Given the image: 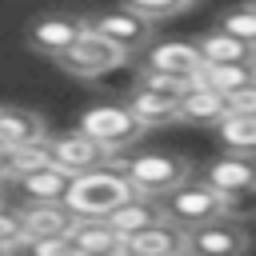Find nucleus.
Masks as SVG:
<instances>
[{
    "mask_svg": "<svg viewBox=\"0 0 256 256\" xmlns=\"http://www.w3.org/2000/svg\"><path fill=\"white\" fill-rule=\"evenodd\" d=\"M136 192H132V184L124 180L120 168H96V172H84V176L72 180V188L64 196V208L76 220H108Z\"/></svg>",
    "mask_w": 256,
    "mask_h": 256,
    "instance_id": "obj_1",
    "label": "nucleus"
},
{
    "mask_svg": "<svg viewBox=\"0 0 256 256\" xmlns=\"http://www.w3.org/2000/svg\"><path fill=\"white\" fill-rule=\"evenodd\" d=\"M144 72H148V76L176 80V84H200V76H204V60H200L196 44L164 40V44L148 48V56H144Z\"/></svg>",
    "mask_w": 256,
    "mask_h": 256,
    "instance_id": "obj_6",
    "label": "nucleus"
},
{
    "mask_svg": "<svg viewBox=\"0 0 256 256\" xmlns=\"http://www.w3.org/2000/svg\"><path fill=\"white\" fill-rule=\"evenodd\" d=\"M20 216H24L28 240H56V236H68L76 224V216L64 204H24Z\"/></svg>",
    "mask_w": 256,
    "mask_h": 256,
    "instance_id": "obj_17",
    "label": "nucleus"
},
{
    "mask_svg": "<svg viewBox=\"0 0 256 256\" xmlns=\"http://www.w3.org/2000/svg\"><path fill=\"white\" fill-rule=\"evenodd\" d=\"M200 84L212 88L220 100H228V96H236V92H244V88L256 84V68H204Z\"/></svg>",
    "mask_w": 256,
    "mask_h": 256,
    "instance_id": "obj_22",
    "label": "nucleus"
},
{
    "mask_svg": "<svg viewBox=\"0 0 256 256\" xmlns=\"http://www.w3.org/2000/svg\"><path fill=\"white\" fill-rule=\"evenodd\" d=\"M216 128H220V144L228 148V156H256V120L224 116Z\"/></svg>",
    "mask_w": 256,
    "mask_h": 256,
    "instance_id": "obj_21",
    "label": "nucleus"
},
{
    "mask_svg": "<svg viewBox=\"0 0 256 256\" xmlns=\"http://www.w3.org/2000/svg\"><path fill=\"white\" fill-rule=\"evenodd\" d=\"M216 32L236 36V40H244V44H252V48H256V8H252V4L228 8V12L216 20Z\"/></svg>",
    "mask_w": 256,
    "mask_h": 256,
    "instance_id": "obj_23",
    "label": "nucleus"
},
{
    "mask_svg": "<svg viewBox=\"0 0 256 256\" xmlns=\"http://www.w3.org/2000/svg\"><path fill=\"white\" fill-rule=\"evenodd\" d=\"M80 36H84V20H76V16H40L36 24H28V44L52 60L72 52Z\"/></svg>",
    "mask_w": 256,
    "mask_h": 256,
    "instance_id": "obj_10",
    "label": "nucleus"
},
{
    "mask_svg": "<svg viewBox=\"0 0 256 256\" xmlns=\"http://www.w3.org/2000/svg\"><path fill=\"white\" fill-rule=\"evenodd\" d=\"M48 156H52V164H56L60 172H68L72 180L84 176V172L108 168V160H112L104 148H96V144H92L88 136H80V132H68V136L48 140Z\"/></svg>",
    "mask_w": 256,
    "mask_h": 256,
    "instance_id": "obj_7",
    "label": "nucleus"
},
{
    "mask_svg": "<svg viewBox=\"0 0 256 256\" xmlns=\"http://www.w3.org/2000/svg\"><path fill=\"white\" fill-rule=\"evenodd\" d=\"M16 188L24 192L28 204H64V196H68V188H72V176L60 172L56 164H44V168L20 176Z\"/></svg>",
    "mask_w": 256,
    "mask_h": 256,
    "instance_id": "obj_16",
    "label": "nucleus"
},
{
    "mask_svg": "<svg viewBox=\"0 0 256 256\" xmlns=\"http://www.w3.org/2000/svg\"><path fill=\"white\" fill-rule=\"evenodd\" d=\"M180 120H192V124H220L224 120V100L204 88V84H192L180 100Z\"/></svg>",
    "mask_w": 256,
    "mask_h": 256,
    "instance_id": "obj_20",
    "label": "nucleus"
},
{
    "mask_svg": "<svg viewBox=\"0 0 256 256\" xmlns=\"http://www.w3.org/2000/svg\"><path fill=\"white\" fill-rule=\"evenodd\" d=\"M124 60H128V56H124L120 48H112L104 36H96V32L84 28V36L76 40V48L60 56V68H64L68 76H80V80H100V76L116 72Z\"/></svg>",
    "mask_w": 256,
    "mask_h": 256,
    "instance_id": "obj_5",
    "label": "nucleus"
},
{
    "mask_svg": "<svg viewBox=\"0 0 256 256\" xmlns=\"http://www.w3.org/2000/svg\"><path fill=\"white\" fill-rule=\"evenodd\" d=\"M4 156H8V148H4V140H0V164H4Z\"/></svg>",
    "mask_w": 256,
    "mask_h": 256,
    "instance_id": "obj_29",
    "label": "nucleus"
},
{
    "mask_svg": "<svg viewBox=\"0 0 256 256\" xmlns=\"http://www.w3.org/2000/svg\"><path fill=\"white\" fill-rule=\"evenodd\" d=\"M108 224L128 240V236H140V232H148V228H156V224H164V212H160V204L156 200H144V196H132L128 204H120L112 216H108Z\"/></svg>",
    "mask_w": 256,
    "mask_h": 256,
    "instance_id": "obj_18",
    "label": "nucleus"
},
{
    "mask_svg": "<svg viewBox=\"0 0 256 256\" xmlns=\"http://www.w3.org/2000/svg\"><path fill=\"white\" fill-rule=\"evenodd\" d=\"M84 28L88 32H96V36H104L112 48H120L124 56L128 52H136L144 40H148V24L144 20H136L128 8H112V12H96V16H88L84 20Z\"/></svg>",
    "mask_w": 256,
    "mask_h": 256,
    "instance_id": "obj_9",
    "label": "nucleus"
},
{
    "mask_svg": "<svg viewBox=\"0 0 256 256\" xmlns=\"http://www.w3.org/2000/svg\"><path fill=\"white\" fill-rule=\"evenodd\" d=\"M160 212L180 232H196V228H204L212 220H224V196L212 192L204 180H188L184 188H176L172 196L160 200Z\"/></svg>",
    "mask_w": 256,
    "mask_h": 256,
    "instance_id": "obj_3",
    "label": "nucleus"
},
{
    "mask_svg": "<svg viewBox=\"0 0 256 256\" xmlns=\"http://www.w3.org/2000/svg\"><path fill=\"white\" fill-rule=\"evenodd\" d=\"M68 244L76 256H124V236L108 220H76Z\"/></svg>",
    "mask_w": 256,
    "mask_h": 256,
    "instance_id": "obj_14",
    "label": "nucleus"
},
{
    "mask_svg": "<svg viewBox=\"0 0 256 256\" xmlns=\"http://www.w3.org/2000/svg\"><path fill=\"white\" fill-rule=\"evenodd\" d=\"M128 108H132V116H136L140 128H156V124H172V120H180V100L160 96V92H148V88H140V84H136Z\"/></svg>",
    "mask_w": 256,
    "mask_h": 256,
    "instance_id": "obj_19",
    "label": "nucleus"
},
{
    "mask_svg": "<svg viewBox=\"0 0 256 256\" xmlns=\"http://www.w3.org/2000/svg\"><path fill=\"white\" fill-rule=\"evenodd\" d=\"M120 172H124V180L132 184L136 196L156 200V204L192 180V164L184 156H176V152H144V156H132V160L120 164Z\"/></svg>",
    "mask_w": 256,
    "mask_h": 256,
    "instance_id": "obj_2",
    "label": "nucleus"
},
{
    "mask_svg": "<svg viewBox=\"0 0 256 256\" xmlns=\"http://www.w3.org/2000/svg\"><path fill=\"white\" fill-rule=\"evenodd\" d=\"M196 52H200L204 68H252L256 64V48L236 36H224V32H204L196 40Z\"/></svg>",
    "mask_w": 256,
    "mask_h": 256,
    "instance_id": "obj_13",
    "label": "nucleus"
},
{
    "mask_svg": "<svg viewBox=\"0 0 256 256\" xmlns=\"http://www.w3.org/2000/svg\"><path fill=\"white\" fill-rule=\"evenodd\" d=\"M0 140H4V148H44L48 144V124L32 108L4 104L0 108Z\"/></svg>",
    "mask_w": 256,
    "mask_h": 256,
    "instance_id": "obj_11",
    "label": "nucleus"
},
{
    "mask_svg": "<svg viewBox=\"0 0 256 256\" xmlns=\"http://www.w3.org/2000/svg\"><path fill=\"white\" fill-rule=\"evenodd\" d=\"M28 248V232H24V216L20 208H0V256H16Z\"/></svg>",
    "mask_w": 256,
    "mask_h": 256,
    "instance_id": "obj_24",
    "label": "nucleus"
},
{
    "mask_svg": "<svg viewBox=\"0 0 256 256\" xmlns=\"http://www.w3.org/2000/svg\"><path fill=\"white\" fill-rule=\"evenodd\" d=\"M184 252H188V232H180L168 220L124 240V256H184Z\"/></svg>",
    "mask_w": 256,
    "mask_h": 256,
    "instance_id": "obj_15",
    "label": "nucleus"
},
{
    "mask_svg": "<svg viewBox=\"0 0 256 256\" xmlns=\"http://www.w3.org/2000/svg\"><path fill=\"white\" fill-rule=\"evenodd\" d=\"M252 68H256V64H252Z\"/></svg>",
    "mask_w": 256,
    "mask_h": 256,
    "instance_id": "obj_30",
    "label": "nucleus"
},
{
    "mask_svg": "<svg viewBox=\"0 0 256 256\" xmlns=\"http://www.w3.org/2000/svg\"><path fill=\"white\" fill-rule=\"evenodd\" d=\"M140 132H144V128L136 124V116H132L128 104H92V108L80 116V136H88V140H92L96 148H104L112 160H116L120 148L136 144Z\"/></svg>",
    "mask_w": 256,
    "mask_h": 256,
    "instance_id": "obj_4",
    "label": "nucleus"
},
{
    "mask_svg": "<svg viewBox=\"0 0 256 256\" xmlns=\"http://www.w3.org/2000/svg\"><path fill=\"white\" fill-rule=\"evenodd\" d=\"M24 256H76L68 236H56V240H28Z\"/></svg>",
    "mask_w": 256,
    "mask_h": 256,
    "instance_id": "obj_28",
    "label": "nucleus"
},
{
    "mask_svg": "<svg viewBox=\"0 0 256 256\" xmlns=\"http://www.w3.org/2000/svg\"><path fill=\"white\" fill-rule=\"evenodd\" d=\"M224 220H232V224H248V220H256V188H252V192L224 196Z\"/></svg>",
    "mask_w": 256,
    "mask_h": 256,
    "instance_id": "obj_26",
    "label": "nucleus"
},
{
    "mask_svg": "<svg viewBox=\"0 0 256 256\" xmlns=\"http://www.w3.org/2000/svg\"><path fill=\"white\" fill-rule=\"evenodd\" d=\"M212 192L220 196H236V192H252L256 188V156H220L204 168L200 176Z\"/></svg>",
    "mask_w": 256,
    "mask_h": 256,
    "instance_id": "obj_12",
    "label": "nucleus"
},
{
    "mask_svg": "<svg viewBox=\"0 0 256 256\" xmlns=\"http://www.w3.org/2000/svg\"><path fill=\"white\" fill-rule=\"evenodd\" d=\"M224 116H248V120H256V84L244 88V92H236V96H228L224 100Z\"/></svg>",
    "mask_w": 256,
    "mask_h": 256,
    "instance_id": "obj_27",
    "label": "nucleus"
},
{
    "mask_svg": "<svg viewBox=\"0 0 256 256\" xmlns=\"http://www.w3.org/2000/svg\"><path fill=\"white\" fill-rule=\"evenodd\" d=\"M248 252V228L232 220H212L196 232H188L184 256H244Z\"/></svg>",
    "mask_w": 256,
    "mask_h": 256,
    "instance_id": "obj_8",
    "label": "nucleus"
},
{
    "mask_svg": "<svg viewBox=\"0 0 256 256\" xmlns=\"http://www.w3.org/2000/svg\"><path fill=\"white\" fill-rule=\"evenodd\" d=\"M124 8H128L136 20H144V24L152 28L156 20H172V16L188 12V0H128Z\"/></svg>",
    "mask_w": 256,
    "mask_h": 256,
    "instance_id": "obj_25",
    "label": "nucleus"
}]
</instances>
